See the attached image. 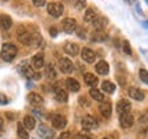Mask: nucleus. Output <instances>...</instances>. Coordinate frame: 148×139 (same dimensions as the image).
<instances>
[{"instance_id": "24", "label": "nucleus", "mask_w": 148, "mask_h": 139, "mask_svg": "<svg viewBox=\"0 0 148 139\" xmlns=\"http://www.w3.org/2000/svg\"><path fill=\"white\" fill-rule=\"evenodd\" d=\"M107 37H108V36H107L103 30H96V32L90 36V40L95 41V43H99V41H106Z\"/></svg>"}, {"instance_id": "2", "label": "nucleus", "mask_w": 148, "mask_h": 139, "mask_svg": "<svg viewBox=\"0 0 148 139\" xmlns=\"http://www.w3.org/2000/svg\"><path fill=\"white\" fill-rule=\"evenodd\" d=\"M47 11L48 14L53 18H59V17L63 14V4L59 3V1H51L47 6Z\"/></svg>"}, {"instance_id": "35", "label": "nucleus", "mask_w": 148, "mask_h": 139, "mask_svg": "<svg viewBox=\"0 0 148 139\" xmlns=\"http://www.w3.org/2000/svg\"><path fill=\"white\" fill-rule=\"evenodd\" d=\"M148 121V110L147 112H144L141 116H140V123L141 124H145Z\"/></svg>"}, {"instance_id": "34", "label": "nucleus", "mask_w": 148, "mask_h": 139, "mask_svg": "<svg viewBox=\"0 0 148 139\" xmlns=\"http://www.w3.org/2000/svg\"><path fill=\"white\" fill-rule=\"evenodd\" d=\"M75 33H77V35H78L81 39H85V37H86V33H85V30L82 29V28H77V29H75Z\"/></svg>"}, {"instance_id": "1", "label": "nucleus", "mask_w": 148, "mask_h": 139, "mask_svg": "<svg viewBox=\"0 0 148 139\" xmlns=\"http://www.w3.org/2000/svg\"><path fill=\"white\" fill-rule=\"evenodd\" d=\"M16 53H18V50H16V47L14 44L7 43V44H3V47H1V58L5 62H11L16 57Z\"/></svg>"}, {"instance_id": "27", "label": "nucleus", "mask_w": 148, "mask_h": 139, "mask_svg": "<svg viewBox=\"0 0 148 139\" xmlns=\"http://www.w3.org/2000/svg\"><path fill=\"white\" fill-rule=\"evenodd\" d=\"M101 90L104 92H107V94H112V92L115 91V84L114 83H111V81L106 80L101 83Z\"/></svg>"}, {"instance_id": "40", "label": "nucleus", "mask_w": 148, "mask_h": 139, "mask_svg": "<svg viewBox=\"0 0 148 139\" xmlns=\"http://www.w3.org/2000/svg\"><path fill=\"white\" fill-rule=\"evenodd\" d=\"M49 33H51V36H56V29H55V28H51V29H49Z\"/></svg>"}, {"instance_id": "32", "label": "nucleus", "mask_w": 148, "mask_h": 139, "mask_svg": "<svg viewBox=\"0 0 148 139\" xmlns=\"http://www.w3.org/2000/svg\"><path fill=\"white\" fill-rule=\"evenodd\" d=\"M122 50H123V53L126 54V55H132V48H130L129 41H123V44H122Z\"/></svg>"}, {"instance_id": "7", "label": "nucleus", "mask_w": 148, "mask_h": 139, "mask_svg": "<svg viewBox=\"0 0 148 139\" xmlns=\"http://www.w3.org/2000/svg\"><path fill=\"white\" fill-rule=\"evenodd\" d=\"M81 58H82V61L86 62V64H92V62H95L96 54H95V51H92L90 48H82V50H81Z\"/></svg>"}, {"instance_id": "26", "label": "nucleus", "mask_w": 148, "mask_h": 139, "mask_svg": "<svg viewBox=\"0 0 148 139\" xmlns=\"http://www.w3.org/2000/svg\"><path fill=\"white\" fill-rule=\"evenodd\" d=\"M89 95L92 96V99H95V101H97V102H100V103L104 101V95H103V92L99 91L97 88H90Z\"/></svg>"}, {"instance_id": "31", "label": "nucleus", "mask_w": 148, "mask_h": 139, "mask_svg": "<svg viewBox=\"0 0 148 139\" xmlns=\"http://www.w3.org/2000/svg\"><path fill=\"white\" fill-rule=\"evenodd\" d=\"M45 75H47L48 79H55V77H56V72H55V69H53L52 65H48V66H47Z\"/></svg>"}, {"instance_id": "33", "label": "nucleus", "mask_w": 148, "mask_h": 139, "mask_svg": "<svg viewBox=\"0 0 148 139\" xmlns=\"http://www.w3.org/2000/svg\"><path fill=\"white\" fill-rule=\"evenodd\" d=\"M79 103H81L82 106H89V105H90L89 99H88L86 96H79Z\"/></svg>"}, {"instance_id": "38", "label": "nucleus", "mask_w": 148, "mask_h": 139, "mask_svg": "<svg viewBox=\"0 0 148 139\" xmlns=\"http://www.w3.org/2000/svg\"><path fill=\"white\" fill-rule=\"evenodd\" d=\"M70 138V134L69 132H63V134L59 135V139H69Z\"/></svg>"}, {"instance_id": "44", "label": "nucleus", "mask_w": 148, "mask_h": 139, "mask_svg": "<svg viewBox=\"0 0 148 139\" xmlns=\"http://www.w3.org/2000/svg\"><path fill=\"white\" fill-rule=\"evenodd\" d=\"M147 4H148V1H147Z\"/></svg>"}, {"instance_id": "18", "label": "nucleus", "mask_w": 148, "mask_h": 139, "mask_svg": "<svg viewBox=\"0 0 148 139\" xmlns=\"http://www.w3.org/2000/svg\"><path fill=\"white\" fill-rule=\"evenodd\" d=\"M12 25V19H11V17L5 15V14H1L0 15V28L1 29H4V30H8Z\"/></svg>"}, {"instance_id": "36", "label": "nucleus", "mask_w": 148, "mask_h": 139, "mask_svg": "<svg viewBox=\"0 0 148 139\" xmlns=\"http://www.w3.org/2000/svg\"><path fill=\"white\" fill-rule=\"evenodd\" d=\"M8 102V99H7V96L3 95V94H0V105H5Z\"/></svg>"}, {"instance_id": "39", "label": "nucleus", "mask_w": 148, "mask_h": 139, "mask_svg": "<svg viewBox=\"0 0 148 139\" xmlns=\"http://www.w3.org/2000/svg\"><path fill=\"white\" fill-rule=\"evenodd\" d=\"M74 6L77 7V8H81V7H85V1H75Z\"/></svg>"}, {"instance_id": "16", "label": "nucleus", "mask_w": 148, "mask_h": 139, "mask_svg": "<svg viewBox=\"0 0 148 139\" xmlns=\"http://www.w3.org/2000/svg\"><path fill=\"white\" fill-rule=\"evenodd\" d=\"M64 53H67L69 55H71V57L78 55V53H79L78 44H75V43H66V46H64Z\"/></svg>"}, {"instance_id": "4", "label": "nucleus", "mask_w": 148, "mask_h": 139, "mask_svg": "<svg viewBox=\"0 0 148 139\" xmlns=\"http://www.w3.org/2000/svg\"><path fill=\"white\" fill-rule=\"evenodd\" d=\"M51 123H52V127H55L56 129H63L66 127V124H67V120L62 114H52Z\"/></svg>"}, {"instance_id": "22", "label": "nucleus", "mask_w": 148, "mask_h": 139, "mask_svg": "<svg viewBox=\"0 0 148 139\" xmlns=\"http://www.w3.org/2000/svg\"><path fill=\"white\" fill-rule=\"evenodd\" d=\"M18 36H19V40L22 41V44H25V46L33 44V36L29 32H21L18 33Z\"/></svg>"}, {"instance_id": "14", "label": "nucleus", "mask_w": 148, "mask_h": 139, "mask_svg": "<svg viewBox=\"0 0 148 139\" xmlns=\"http://www.w3.org/2000/svg\"><path fill=\"white\" fill-rule=\"evenodd\" d=\"M53 90H55V98H56V101H59V102H67L69 95H67V92L64 91L63 88H59L58 86H55V87H53Z\"/></svg>"}, {"instance_id": "5", "label": "nucleus", "mask_w": 148, "mask_h": 139, "mask_svg": "<svg viewBox=\"0 0 148 139\" xmlns=\"http://www.w3.org/2000/svg\"><path fill=\"white\" fill-rule=\"evenodd\" d=\"M37 132H38V135L44 139H53V136H55L53 131L49 128L48 125H45V124H40V125H38V129H37Z\"/></svg>"}, {"instance_id": "42", "label": "nucleus", "mask_w": 148, "mask_h": 139, "mask_svg": "<svg viewBox=\"0 0 148 139\" xmlns=\"http://www.w3.org/2000/svg\"><path fill=\"white\" fill-rule=\"evenodd\" d=\"M143 25H144V26H145V28H148V21H145V22H143Z\"/></svg>"}, {"instance_id": "25", "label": "nucleus", "mask_w": 148, "mask_h": 139, "mask_svg": "<svg viewBox=\"0 0 148 139\" xmlns=\"http://www.w3.org/2000/svg\"><path fill=\"white\" fill-rule=\"evenodd\" d=\"M23 127L26 129H33L36 127V118L33 117V116H30V114L25 116L23 117Z\"/></svg>"}, {"instance_id": "3", "label": "nucleus", "mask_w": 148, "mask_h": 139, "mask_svg": "<svg viewBox=\"0 0 148 139\" xmlns=\"http://www.w3.org/2000/svg\"><path fill=\"white\" fill-rule=\"evenodd\" d=\"M81 125L85 131H93V129L97 128V121L92 116H85L82 120H81Z\"/></svg>"}, {"instance_id": "21", "label": "nucleus", "mask_w": 148, "mask_h": 139, "mask_svg": "<svg viewBox=\"0 0 148 139\" xmlns=\"http://www.w3.org/2000/svg\"><path fill=\"white\" fill-rule=\"evenodd\" d=\"M96 18H97V14H96V11L93 10V8H88V10L85 11V14H84V21L85 22L93 24Z\"/></svg>"}, {"instance_id": "11", "label": "nucleus", "mask_w": 148, "mask_h": 139, "mask_svg": "<svg viewBox=\"0 0 148 139\" xmlns=\"http://www.w3.org/2000/svg\"><path fill=\"white\" fill-rule=\"evenodd\" d=\"M59 69L63 73H71L73 72V62L69 58H62L59 61Z\"/></svg>"}, {"instance_id": "30", "label": "nucleus", "mask_w": 148, "mask_h": 139, "mask_svg": "<svg viewBox=\"0 0 148 139\" xmlns=\"http://www.w3.org/2000/svg\"><path fill=\"white\" fill-rule=\"evenodd\" d=\"M22 73L26 76V77H34V73H33V69L30 68V66H27V65H25V66H22L21 68Z\"/></svg>"}, {"instance_id": "20", "label": "nucleus", "mask_w": 148, "mask_h": 139, "mask_svg": "<svg viewBox=\"0 0 148 139\" xmlns=\"http://www.w3.org/2000/svg\"><path fill=\"white\" fill-rule=\"evenodd\" d=\"M107 24H108V21H107L106 17H97L92 25H93L97 30H103V29L107 26Z\"/></svg>"}, {"instance_id": "29", "label": "nucleus", "mask_w": 148, "mask_h": 139, "mask_svg": "<svg viewBox=\"0 0 148 139\" xmlns=\"http://www.w3.org/2000/svg\"><path fill=\"white\" fill-rule=\"evenodd\" d=\"M138 77H140V80L148 84V70L147 69H140L138 70Z\"/></svg>"}, {"instance_id": "45", "label": "nucleus", "mask_w": 148, "mask_h": 139, "mask_svg": "<svg viewBox=\"0 0 148 139\" xmlns=\"http://www.w3.org/2000/svg\"><path fill=\"white\" fill-rule=\"evenodd\" d=\"M34 139H36V138H34Z\"/></svg>"}, {"instance_id": "23", "label": "nucleus", "mask_w": 148, "mask_h": 139, "mask_svg": "<svg viewBox=\"0 0 148 139\" xmlns=\"http://www.w3.org/2000/svg\"><path fill=\"white\" fill-rule=\"evenodd\" d=\"M29 102L33 106H40L42 103V96L40 94H37V92H30L29 94Z\"/></svg>"}, {"instance_id": "37", "label": "nucleus", "mask_w": 148, "mask_h": 139, "mask_svg": "<svg viewBox=\"0 0 148 139\" xmlns=\"http://www.w3.org/2000/svg\"><path fill=\"white\" fill-rule=\"evenodd\" d=\"M33 4L36 7H42V6H45V1L44 0H36V1H33Z\"/></svg>"}, {"instance_id": "8", "label": "nucleus", "mask_w": 148, "mask_h": 139, "mask_svg": "<svg viewBox=\"0 0 148 139\" xmlns=\"http://www.w3.org/2000/svg\"><path fill=\"white\" fill-rule=\"evenodd\" d=\"M62 26H63L66 33H73V32H75V29H77V22H75V19H73V18H66V19H63V22H62Z\"/></svg>"}, {"instance_id": "43", "label": "nucleus", "mask_w": 148, "mask_h": 139, "mask_svg": "<svg viewBox=\"0 0 148 139\" xmlns=\"http://www.w3.org/2000/svg\"><path fill=\"white\" fill-rule=\"evenodd\" d=\"M103 139H107V138H103Z\"/></svg>"}, {"instance_id": "15", "label": "nucleus", "mask_w": 148, "mask_h": 139, "mask_svg": "<svg viewBox=\"0 0 148 139\" xmlns=\"http://www.w3.org/2000/svg\"><path fill=\"white\" fill-rule=\"evenodd\" d=\"M32 65H33L34 69H41L42 66H44V55H42V53H38L33 57Z\"/></svg>"}, {"instance_id": "6", "label": "nucleus", "mask_w": 148, "mask_h": 139, "mask_svg": "<svg viewBox=\"0 0 148 139\" xmlns=\"http://www.w3.org/2000/svg\"><path fill=\"white\" fill-rule=\"evenodd\" d=\"M130 109H132V105L127 99H121L116 103V110L119 114H127V113H130Z\"/></svg>"}, {"instance_id": "19", "label": "nucleus", "mask_w": 148, "mask_h": 139, "mask_svg": "<svg viewBox=\"0 0 148 139\" xmlns=\"http://www.w3.org/2000/svg\"><path fill=\"white\" fill-rule=\"evenodd\" d=\"M66 87H67V90L71 92H78L79 91V88H81V86H79V83L75 79H67L66 80Z\"/></svg>"}, {"instance_id": "12", "label": "nucleus", "mask_w": 148, "mask_h": 139, "mask_svg": "<svg viewBox=\"0 0 148 139\" xmlns=\"http://www.w3.org/2000/svg\"><path fill=\"white\" fill-rule=\"evenodd\" d=\"M129 96H130L132 99H134V101H144L145 94H144L143 90L136 88V87H132V88H129Z\"/></svg>"}, {"instance_id": "28", "label": "nucleus", "mask_w": 148, "mask_h": 139, "mask_svg": "<svg viewBox=\"0 0 148 139\" xmlns=\"http://www.w3.org/2000/svg\"><path fill=\"white\" fill-rule=\"evenodd\" d=\"M16 134H18L19 139H27L29 138V132H27V129L23 127V124H18V127H16Z\"/></svg>"}, {"instance_id": "10", "label": "nucleus", "mask_w": 148, "mask_h": 139, "mask_svg": "<svg viewBox=\"0 0 148 139\" xmlns=\"http://www.w3.org/2000/svg\"><path fill=\"white\" fill-rule=\"evenodd\" d=\"M99 112H100V114L103 116V117H111V113H112V109H111V103L108 101H103L99 105Z\"/></svg>"}, {"instance_id": "9", "label": "nucleus", "mask_w": 148, "mask_h": 139, "mask_svg": "<svg viewBox=\"0 0 148 139\" xmlns=\"http://www.w3.org/2000/svg\"><path fill=\"white\" fill-rule=\"evenodd\" d=\"M134 123V118L130 113H127V114H121L119 116V124H121L122 128H130Z\"/></svg>"}, {"instance_id": "13", "label": "nucleus", "mask_w": 148, "mask_h": 139, "mask_svg": "<svg viewBox=\"0 0 148 139\" xmlns=\"http://www.w3.org/2000/svg\"><path fill=\"white\" fill-rule=\"evenodd\" d=\"M95 69H96V72H97L100 76H106V75H108L110 66H108V64H107L106 61H99V62L96 64Z\"/></svg>"}, {"instance_id": "41", "label": "nucleus", "mask_w": 148, "mask_h": 139, "mask_svg": "<svg viewBox=\"0 0 148 139\" xmlns=\"http://www.w3.org/2000/svg\"><path fill=\"white\" fill-rule=\"evenodd\" d=\"M3 128V118H1V116H0V129Z\"/></svg>"}, {"instance_id": "17", "label": "nucleus", "mask_w": 148, "mask_h": 139, "mask_svg": "<svg viewBox=\"0 0 148 139\" xmlns=\"http://www.w3.org/2000/svg\"><path fill=\"white\" fill-rule=\"evenodd\" d=\"M84 81H85L86 86L92 87V88H95V87L97 86V83H99L97 77H96L95 75H92V73H85L84 75Z\"/></svg>"}]
</instances>
